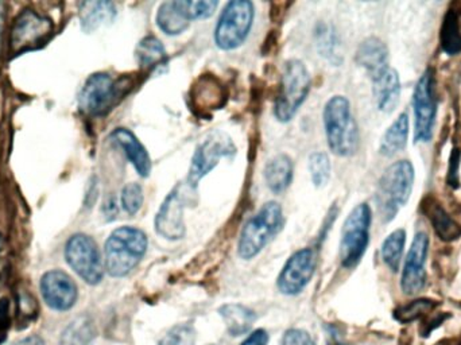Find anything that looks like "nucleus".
Returning a JSON list of instances; mask_svg holds the SVG:
<instances>
[{
  "label": "nucleus",
  "instance_id": "nucleus-1",
  "mask_svg": "<svg viewBox=\"0 0 461 345\" xmlns=\"http://www.w3.org/2000/svg\"><path fill=\"white\" fill-rule=\"evenodd\" d=\"M148 251V236L134 227H121L105 241V270L113 278H123L137 268Z\"/></svg>",
  "mask_w": 461,
  "mask_h": 345
},
{
  "label": "nucleus",
  "instance_id": "nucleus-2",
  "mask_svg": "<svg viewBox=\"0 0 461 345\" xmlns=\"http://www.w3.org/2000/svg\"><path fill=\"white\" fill-rule=\"evenodd\" d=\"M324 127L330 150L340 157H351L359 149V130L351 104L344 96H333L324 108Z\"/></svg>",
  "mask_w": 461,
  "mask_h": 345
},
{
  "label": "nucleus",
  "instance_id": "nucleus-3",
  "mask_svg": "<svg viewBox=\"0 0 461 345\" xmlns=\"http://www.w3.org/2000/svg\"><path fill=\"white\" fill-rule=\"evenodd\" d=\"M282 225V206L276 201L265 204L241 230L238 243L239 257L244 260L254 259L278 235Z\"/></svg>",
  "mask_w": 461,
  "mask_h": 345
},
{
  "label": "nucleus",
  "instance_id": "nucleus-4",
  "mask_svg": "<svg viewBox=\"0 0 461 345\" xmlns=\"http://www.w3.org/2000/svg\"><path fill=\"white\" fill-rule=\"evenodd\" d=\"M413 185L414 168L409 161L395 162L384 173L376 192V203L384 222H392L408 203Z\"/></svg>",
  "mask_w": 461,
  "mask_h": 345
},
{
  "label": "nucleus",
  "instance_id": "nucleus-5",
  "mask_svg": "<svg viewBox=\"0 0 461 345\" xmlns=\"http://www.w3.org/2000/svg\"><path fill=\"white\" fill-rule=\"evenodd\" d=\"M311 89V76L303 62L290 59L285 64L279 83V94L276 100L274 113L282 123L292 121L308 96Z\"/></svg>",
  "mask_w": 461,
  "mask_h": 345
},
{
  "label": "nucleus",
  "instance_id": "nucleus-6",
  "mask_svg": "<svg viewBox=\"0 0 461 345\" xmlns=\"http://www.w3.org/2000/svg\"><path fill=\"white\" fill-rule=\"evenodd\" d=\"M371 222L373 212L368 204H359L347 217L340 243V260L343 268H354L359 265L370 243Z\"/></svg>",
  "mask_w": 461,
  "mask_h": 345
},
{
  "label": "nucleus",
  "instance_id": "nucleus-7",
  "mask_svg": "<svg viewBox=\"0 0 461 345\" xmlns=\"http://www.w3.org/2000/svg\"><path fill=\"white\" fill-rule=\"evenodd\" d=\"M254 5L249 0L229 3L219 18L215 29V42L221 50H233L243 45L254 22Z\"/></svg>",
  "mask_w": 461,
  "mask_h": 345
},
{
  "label": "nucleus",
  "instance_id": "nucleus-8",
  "mask_svg": "<svg viewBox=\"0 0 461 345\" xmlns=\"http://www.w3.org/2000/svg\"><path fill=\"white\" fill-rule=\"evenodd\" d=\"M124 88L126 86L122 80H115L108 73H95L86 81L81 91V110L92 116L105 115L123 97Z\"/></svg>",
  "mask_w": 461,
  "mask_h": 345
},
{
  "label": "nucleus",
  "instance_id": "nucleus-9",
  "mask_svg": "<svg viewBox=\"0 0 461 345\" xmlns=\"http://www.w3.org/2000/svg\"><path fill=\"white\" fill-rule=\"evenodd\" d=\"M65 258L70 268L88 285H97L104 277V266L96 241L91 236L76 233L65 246Z\"/></svg>",
  "mask_w": 461,
  "mask_h": 345
},
{
  "label": "nucleus",
  "instance_id": "nucleus-10",
  "mask_svg": "<svg viewBox=\"0 0 461 345\" xmlns=\"http://www.w3.org/2000/svg\"><path fill=\"white\" fill-rule=\"evenodd\" d=\"M194 187L186 182L176 186L167 195L157 213L154 224L157 232L167 241H178L185 236V222H184V209L186 204L191 201V195L194 192Z\"/></svg>",
  "mask_w": 461,
  "mask_h": 345
},
{
  "label": "nucleus",
  "instance_id": "nucleus-11",
  "mask_svg": "<svg viewBox=\"0 0 461 345\" xmlns=\"http://www.w3.org/2000/svg\"><path fill=\"white\" fill-rule=\"evenodd\" d=\"M416 142H429L435 129L436 113H438V100L435 94V76L432 70H428L417 83L413 95Z\"/></svg>",
  "mask_w": 461,
  "mask_h": 345
},
{
  "label": "nucleus",
  "instance_id": "nucleus-12",
  "mask_svg": "<svg viewBox=\"0 0 461 345\" xmlns=\"http://www.w3.org/2000/svg\"><path fill=\"white\" fill-rule=\"evenodd\" d=\"M235 151V145H233L230 137H227L223 132H213L197 148L196 153L192 159L191 170H189L186 182L194 189H197L199 182L208 173L215 169L221 159L233 156Z\"/></svg>",
  "mask_w": 461,
  "mask_h": 345
},
{
  "label": "nucleus",
  "instance_id": "nucleus-13",
  "mask_svg": "<svg viewBox=\"0 0 461 345\" xmlns=\"http://www.w3.org/2000/svg\"><path fill=\"white\" fill-rule=\"evenodd\" d=\"M53 32V22L32 10L19 14L11 32V51L23 53L49 40Z\"/></svg>",
  "mask_w": 461,
  "mask_h": 345
},
{
  "label": "nucleus",
  "instance_id": "nucleus-14",
  "mask_svg": "<svg viewBox=\"0 0 461 345\" xmlns=\"http://www.w3.org/2000/svg\"><path fill=\"white\" fill-rule=\"evenodd\" d=\"M316 266L317 258L314 250H298L289 258L279 274L276 281L279 292L286 295H300L313 278Z\"/></svg>",
  "mask_w": 461,
  "mask_h": 345
},
{
  "label": "nucleus",
  "instance_id": "nucleus-15",
  "mask_svg": "<svg viewBox=\"0 0 461 345\" xmlns=\"http://www.w3.org/2000/svg\"><path fill=\"white\" fill-rule=\"evenodd\" d=\"M429 252V238L427 233H417L409 250L403 268L401 286L406 295H416L425 289L427 285V258Z\"/></svg>",
  "mask_w": 461,
  "mask_h": 345
},
{
  "label": "nucleus",
  "instance_id": "nucleus-16",
  "mask_svg": "<svg viewBox=\"0 0 461 345\" xmlns=\"http://www.w3.org/2000/svg\"><path fill=\"white\" fill-rule=\"evenodd\" d=\"M41 292L49 308L54 311H69L77 301L75 281L61 270L48 271L41 279Z\"/></svg>",
  "mask_w": 461,
  "mask_h": 345
},
{
  "label": "nucleus",
  "instance_id": "nucleus-17",
  "mask_svg": "<svg viewBox=\"0 0 461 345\" xmlns=\"http://www.w3.org/2000/svg\"><path fill=\"white\" fill-rule=\"evenodd\" d=\"M192 105L199 113H210L223 107L227 100L226 89L221 80L212 75L197 78L191 91Z\"/></svg>",
  "mask_w": 461,
  "mask_h": 345
},
{
  "label": "nucleus",
  "instance_id": "nucleus-18",
  "mask_svg": "<svg viewBox=\"0 0 461 345\" xmlns=\"http://www.w3.org/2000/svg\"><path fill=\"white\" fill-rule=\"evenodd\" d=\"M421 211L432 224L433 230L443 241H455L461 236V225L448 212L440 201L433 195H427L422 200Z\"/></svg>",
  "mask_w": 461,
  "mask_h": 345
},
{
  "label": "nucleus",
  "instance_id": "nucleus-19",
  "mask_svg": "<svg viewBox=\"0 0 461 345\" xmlns=\"http://www.w3.org/2000/svg\"><path fill=\"white\" fill-rule=\"evenodd\" d=\"M373 91L376 105L382 113H390L395 110L401 96V81L397 70L386 68L373 77Z\"/></svg>",
  "mask_w": 461,
  "mask_h": 345
},
{
  "label": "nucleus",
  "instance_id": "nucleus-20",
  "mask_svg": "<svg viewBox=\"0 0 461 345\" xmlns=\"http://www.w3.org/2000/svg\"><path fill=\"white\" fill-rule=\"evenodd\" d=\"M111 141L126 154L132 167L140 177H149L151 173V159L145 146L127 129H116L111 134Z\"/></svg>",
  "mask_w": 461,
  "mask_h": 345
},
{
  "label": "nucleus",
  "instance_id": "nucleus-21",
  "mask_svg": "<svg viewBox=\"0 0 461 345\" xmlns=\"http://www.w3.org/2000/svg\"><path fill=\"white\" fill-rule=\"evenodd\" d=\"M387 59H389V51H387L386 45L379 38H367L357 48V62L367 70L371 78L375 77L382 70L389 68Z\"/></svg>",
  "mask_w": 461,
  "mask_h": 345
},
{
  "label": "nucleus",
  "instance_id": "nucleus-22",
  "mask_svg": "<svg viewBox=\"0 0 461 345\" xmlns=\"http://www.w3.org/2000/svg\"><path fill=\"white\" fill-rule=\"evenodd\" d=\"M115 5L111 2H86L81 5L80 21L84 32H92L115 19Z\"/></svg>",
  "mask_w": 461,
  "mask_h": 345
},
{
  "label": "nucleus",
  "instance_id": "nucleus-23",
  "mask_svg": "<svg viewBox=\"0 0 461 345\" xmlns=\"http://www.w3.org/2000/svg\"><path fill=\"white\" fill-rule=\"evenodd\" d=\"M265 179L271 192L276 195L285 192L293 179V161L290 157L279 154L270 159L266 165Z\"/></svg>",
  "mask_w": 461,
  "mask_h": 345
},
{
  "label": "nucleus",
  "instance_id": "nucleus-24",
  "mask_svg": "<svg viewBox=\"0 0 461 345\" xmlns=\"http://www.w3.org/2000/svg\"><path fill=\"white\" fill-rule=\"evenodd\" d=\"M137 59L140 67L149 72L164 70L167 65V50L161 41L156 37H146L138 45Z\"/></svg>",
  "mask_w": 461,
  "mask_h": 345
},
{
  "label": "nucleus",
  "instance_id": "nucleus-25",
  "mask_svg": "<svg viewBox=\"0 0 461 345\" xmlns=\"http://www.w3.org/2000/svg\"><path fill=\"white\" fill-rule=\"evenodd\" d=\"M409 138L408 113H401L397 121L384 132L381 142V154L384 157H393L405 149Z\"/></svg>",
  "mask_w": 461,
  "mask_h": 345
},
{
  "label": "nucleus",
  "instance_id": "nucleus-26",
  "mask_svg": "<svg viewBox=\"0 0 461 345\" xmlns=\"http://www.w3.org/2000/svg\"><path fill=\"white\" fill-rule=\"evenodd\" d=\"M219 312L223 316L224 322L232 336H240L246 333L257 319L254 312L249 311L246 306L239 305V304L221 306Z\"/></svg>",
  "mask_w": 461,
  "mask_h": 345
},
{
  "label": "nucleus",
  "instance_id": "nucleus-27",
  "mask_svg": "<svg viewBox=\"0 0 461 345\" xmlns=\"http://www.w3.org/2000/svg\"><path fill=\"white\" fill-rule=\"evenodd\" d=\"M156 19L159 29L167 35L183 34L191 23L181 13L176 2L162 3Z\"/></svg>",
  "mask_w": 461,
  "mask_h": 345
},
{
  "label": "nucleus",
  "instance_id": "nucleus-28",
  "mask_svg": "<svg viewBox=\"0 0 461 345\" xmlns=\"http://www.w3.org/2000/svg\"><path fill=\"white\" fill-rule=\"evenodd\" d=\"M441 48L449 56L461 53V27L456 11L449 10L444 16L440 32Z\"/></svg>",
  "mask_w": 461,
  "mask_h": 345
},
{
  "label": "nucleus",
  "instance_id": "nucleus-29",
  "mask_svg": "<svg viewBox=\"0 0 461 345\" xmlns=\"http://www.w3.org/2000/svg\"><path fill=\"white\" fill-rule=\"evenodd\" d=\"M94 338V324L88 317L81 316L65 328L61 335V345H89Z\"/></svg>",
  "mask_w": 461,
  "mask_h": 345
},
{
  "label": "nucleus",
  "instance_id": "nucleus-30",
  "mask_svg": "<svg viewBox=\"0 0 461 345\" xmlns=\"http://www.w3.org/2000/svg\"><path fill=\"white\" fill-rule=\"evenodd\" d=\"M406 233L403 230H397L387 236L382 246V259L386 263L387 268L397 273L400 270L401 259H402L403 250H405Z\"/></svg>",
  "mask_w": 461,
  "mask_h": 345
},
{
  "label": "nucleus",
  "instance_id": "nucleus-31",
  "mask_svg": "<svg viewBox=\"0 0 461 345\" xmlns=\"http://www.w3.org/2000/svg\"><path fill=\"white\" fill-rule=\"evenodd\" d=\"M438 306V301L420 298V300H414L406 304V305L400 306L394 312V317L397 322H402V324H411V322L432 313Z\"/></svg>",
  "mask_w": 461,
  "mask_h": 345
},
{
  "label": "nucleus",
  "instance_id": "nucleus-32",
  "mask_svg": "<svg viewBox=\"0 0 461 345\" xmlns=\"http://www.w3.org/2000/svg\"><path fill=\"white\" fill-rule=\"evenodd\" d=\"M176 5L189 22L210 18L218 7V2L215 0H176Z\"/></svg>",
  "mask_w": 461,
  "mask_h": 345
},
{
  "label": "nucleus",
  "instance_id": "nucleus-33",
  "mask_svg": "<svg viewBox=\"0 0 461 345\" xmlns=\"http://www.w3.org/2000/svg\"><path fill=\"white\" fill-rule=\"evenodd\" d=\"M309 172H311L314 186H325L330 177V161L328 154L322 153V151L312 154L309 159Z\"/></svg>",
  "mask_w": 461,
  "mask_h": 345
},
{
  "label": "nucleus",
  "instance_id": "nucleus-34",
  "mask_svg": "<svg viewBox=\"0 0 461 345\" xmlns=\"http://www.w3.org/2000/svg\"><path fill=\"white\" fill-rule=\"evenodd\" d=\"M122 206L127 213L137 214L140 211L143 205V190L140 184H127L126 186L122 190Z\"/></svg>",
  "mask_w": 461,
  "mask_h": 345
},
{
  "label": "nucleus",
  "instance_id": "nucleus-35",
  "mask_svg": "<svg viewBox=\"0 0 461 345\" xmlns=\"http://www.w3.org/2000/svg\"><path fill=\"white\" fill-rule=\"evenodd\" d=\"M194 330L191 325H178L173 328L159 345H194Z\"/></svg>",
  "mask_w": 461,
  "mask_h": 345
},
{
  "label": "nucleus",
  "instance_id": "nucleus-36",
  "mask_svg": "<svg viewBox=\"0 0 461 345\" xmlns=\"http://www.w3.org/2000/svg\"><path fill=\"white\" fill-rule=\"evenodd\" d=\"M317 35H319V46L321 50L322 56H336L335 49L338 46V41H336V35L333 32H330V27L327 24H320L317 29Z\"/></svg>",
  "mask_w": 461,
  "mask_h": 345
},
{
  "label": "nucleus",
  "instance_id": "nucleus-37",
  "mask_svg": "<svg viewBox=\"0 0 461 345\" xmlns=\"http://www.w3.org/2000/svg\"><path fill=\"white\" fill-rule=\"evenodd\" d=\"M281 345H314V341L305 331L289 330L282 338Z\"/></svg>",
  "mask_w": 461,
  "mask_h": 345
},
{
  "label": "nucleus",
  "instance_id": "nucleus-38",
  "mask_svg": "<svg viewBox=\"0 0 461 345\" xmlns=\"http://www.w3.org/2000/svg\"><path fill=\"white\" fill-rule=\"evenodd\" d=\"M10 330V304L5 298L0 300V344L5 343Z\"/></svg>",
  "mask_w": 461,
  "mask_h": 345
},
{
  "label": "nucleus",
  "instance_id": "nucleus-39",
  "mask_svg": "<svg viewBox=\"0 0 461 345\" xmlns=\"http://www.w3.org/2000/svg\"><path fill=\"white\" fill-rule=\"evenodd\" d=\"M268 335L265 330H257L246 339L240 345H267Z\"/></svg>",
  "mask_w": 461,
  "mask_h": 345
},
{
  "label": "nucleus",
  "instance_id": "nucleus-40",
  "mask_svg": "<svg viewBox=\"0 0 461 345\" xmlns=\"http://www.w3.org/2000/svg\"><path fill=\"white\" fill-rule=\"evenodd\" d=\"M460 153L455 150L454 156L451 157V170H449V185L457 184V168H459Z\"/></svg>",
  "mask_w": 461,
  "mask_h": 345
},
{
  "label": "nucleus",
  "instance_id": "nucleus-41",
  "mask_svg": "<svg viewBox=\"0 0 461 345\" xmlns=\"http://www.w3.org/2000/svg\"><path fill=\"white\" fill-rule=\"evenodd\" d=\"M11 345H45V341L40 336H30V338L22 339Z\"/></svg>",
  "mask_w": 461,
  "mask_h": 345
},
{
  "label": "nucleus",
  "instance_id": "nucleus-42",
  "mask_svg": "<svg viewBox=\"0 0 461 345\" xmlns=\"http://www.w3.org/2000/svg\"><path fill=\"white\" fill-rule=\"evenodd\" d=\"M3 19H5V11H3V3H0V32H2Z\"/></svg>",
  "mask_w": 461,
  "mask_h": 345
},
{
  "label": "nucleus",
  "instance_id": "nucleus-43",
  "mask_svg": "<svg viewBox=\"0 0 461 345\" xmlns=\"http://www.w3.org/2000/svg\"><path fill=\"white\" fill-rule=\"evenodd\" d=\"M0 249H2V235H0Z\"/></svg>",
  "mask_w": 461,
  "mask_h": 345
}]
</instances>
